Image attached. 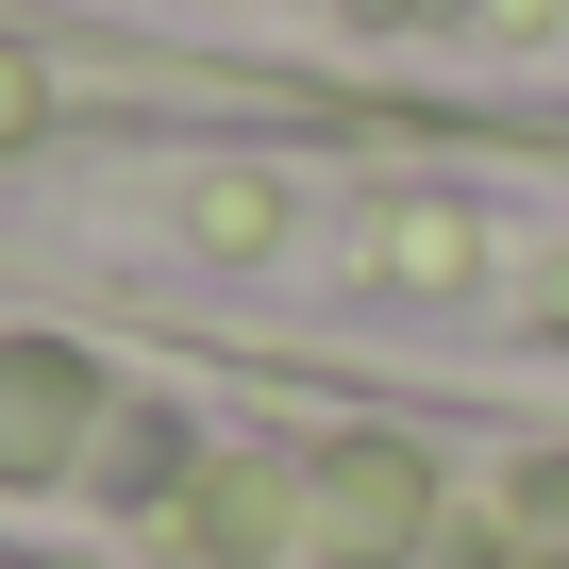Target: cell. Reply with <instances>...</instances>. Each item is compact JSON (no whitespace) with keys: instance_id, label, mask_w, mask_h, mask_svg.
Wrapping results in <instances>:
<instances>
[{"instance_id":"6da1fadb","label":"cell","mask_w":569,"mask_h":569,"mask_svg":"<svg viewBox=\"0 0 569 569\" xmlns=\"http://www.w3.org/2000/svg\"><path fill=\"white\" fill-rule=\"evenodd\" d=\"M319 502H336V552H352V569H386V552L419 536V452H386V436H369V452H336V469H319Z\"/></svg>"},{"instance_id":"7a4b0ae2","label":"cell","mask_w":569,"mask_h":569,"mask_svg":"<svg viewBox=\"0 0 569 569\" xmlns=\"http://www.w3.org/2000/svg\"><path fill=\"white\" fill-rule=\"evenodd\" d=\"M68 419H84L68 352H0V469H68Z\"/></svg>"},{"instance_id":"3957f363","label":"cell","mask_w":569,"mask_h":569,"mask_svg":"<svg viewBox=\"0 0 569 569\" xmlns=\"http://www.w3.org/2000/svg\"><path fill=\"white\" fill-rule=\"evenodd\" d=\"M369 251H386V268H419V284H452V268H486V234H469L452 201H386V218H369Z\"/></svg>"},{"instance_id":"277c9868","label":"cell","mask_w":569,"mask_h":569,"mask_svg":"<svg viewBox=\"0 0 569 569\" xmlns=\"http://www.w3.org/2000/svg\"><path fill=\"white\" fill-rule=\"evenodd\" d=\"M268 519H284L268 469H201V486H184V536H201V552H268Z\"/></svg>"},{"instance_id":"5b68a950","label":"cell","mask_w":569,"mask_h":569,"mask_svg":"<svg viewBox=\"0 0 569 569\" xmlns=\"http://www.w3.org/2000/svg\"><path fill=\"white\" fill-rule=\"evenodd\" d=\"M268 234H284L268 184H201V251H268Z\"/></svg>"},{"instance_id":"8992f818","label":"cell","mask_w":569,"mask_h":569,"mask_svg":"<svg viewBox=\"0 0 569 569\" xmlns=\"http://www.w3.org/2000/svg\"><path fill=\"white\" fill-rule=\"evenodd\" d=\"M519 336H552V352H569V251H536V268H519Z\"/></svg>"},{"instance_id":"52a82bcc","label":"cell","mask_w":569,"mask_h":569,"mask_svg":"<svg viewBox=\"0 0 569 569\" xmlns=\"http://www.w3.org/2000/svg\"><path fill=\"white\" fill-rule=\"evenodd\" d=\"M34 118H51V84H34V68H18V51H0V151H18V134H34Z\"/></svg>"}]
</instances>
